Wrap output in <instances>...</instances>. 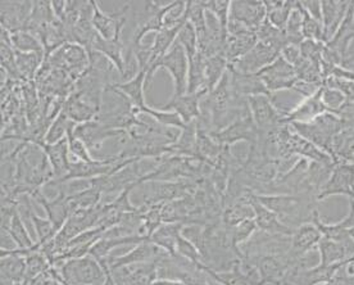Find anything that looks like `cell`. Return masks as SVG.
Returning a JSON list of instances; mask_svg holds the SVG:
<instances>
[{
	"label": "cell",
	"instance_id": "6da1fadb",
	"mask_svg": "<svg viewBox=\"0 0 354 285\" xmlns=\"http://www.w3.org/2000/svg\"><path fill=\"white\" fill-rule=\"evenodd\" d=\"M258 201L271 210L288 228L295 230L303 223H312L317 211V196L313 194H268Z\"/></svg>",
	"mask_w": 354,
	"mask_h": 285
},
{
	"label": "cell",
	"instance_id": "7a4b0ae2",
	"mask_svg": "<svg viewBox=\"0 0 354 285\" xmlns=\"http://www.w3.org/2000/svg\"><path fill=\"white\" fill-rule=\"evenodd\" d=\"M49 275L63 285H104L106 273L93 256L55 262Z\"/></svg>",
	"mask_w": 354,
	"mask_h": 285
},
{
	"label": "cell",
	"instance_id": "3957f363",
	"mask_svg": "<svg viewBox=\"0 0 354 285\" xmlns=\"http://www.w3.org/2000/svg\"><path fill=\"white\" fill-rule=\"evenodd\" d=\"M160 68H165L171 73L174 79V85H175V91L174 97H180L187 94V76H189V58L186 54L184 46L180 44L178 42H175V44L171 46L167 53L165 54L160 59L156 61L151 64L148 70L147 75V82L145 86L151 81L156 72Z\"/></svg>",
	"mask_w": 354,
	"mask_h": 285
},
{
	"label": "cell",
	"instance_id": "277c9868",
	"mask_svg": "<svg viewBox=\"0 0 354 285\" xmlns=\"http://www.w3.org/2000/svg\"><path fill=\"white\" fill-rule=\"evenodd\" d=\"M45 62L49 63L52 68L63 70L68 73L72 80L76 81L88 71L90 67L88 50L80 44L67 43L58 50L50 54Z\"/></svg>",
	"mask_w": 354,
	"mask_h": 285
},
{
	"label": "cell",
	"instance_id": "5b68a950",
	"mask_svg": "<svg viewBox=\"0 0 354 285\" xmlns=\"http://www.w3.org/2000/svg\"><path fill=\"white\" fill-rule=\"evenodd\" d=\"M249 109L252 118L257 126L258 131L267 133L274 127L283 125L288 112L276 108L268 95H253L248 98Z\"/></svg>",
	"mask_w": 354,
	"mask_h": 285
},
{
	"label": "cell",
	"instance_id": "8992f818",
	"mask_svg": "<svg viewBox=\"0 0 354 285\" xmlns=\"http://www.w3.org/2000/svg\"><path fill=\"white\" fill-rule=\"evenodd\" d=\"M257 75L271 94L280 90H292L298 81L294 66L288 62L281 54Z\"/></svg>",
	"mask_w": 354,
	"mask_h": 285
},
{
	"label": "cell",
	"instance_id": "52a82bcc",
	"mask_svg": "<svg viewBox=\"0 0 354 285\" xmlns=\"http://www.w3.org/2000/svg\"><path fill=\"white\" fill-rule=\"evenodd\" d=\"M209 135L212 136L213 140L221 147H230L231 144L243 140L248 142L250 145H254L259 139V131L252 118V113L240 117L231 125L222 129L220 131H211Z\"/></svg>",
	"mask_w": 354,
	"mask_h": 285
},
{
	"label": "cell",
	"instance_id": "ba28073f",
	"mask_svg": "<svg viewBox=\"0 0 354 285\" xmlns=\"http://www.w3.org/2000/svg\"><path fill=\"white\" fill-rule=\"evenodd\" d=\"M335 194H344L349 198H354V163L337 160L317 198L321 201Z\"/></svg>",
	"mask_w": 354,
	"mask_h": 285
},
{
	"label": "cell",
	"instance_id": "9c48e42d",
	"mask_svg": "<svg viewBox=\"0 0 354 285\" xmlns=\"http://www.w3.org/2000/svg\"><path fill=\"white\" fill-rule=\"evenodd\" d=\"M93 6V26L95 28L97 34L106 40H115L121 39L122 28L127 22V13L130 9V4H126L124 8L112 15H106L102 9L97 7V1L91 0Z\"/></svg>",
	"mask_w": 354,
	"mask_h": 285
},
{
	"label": "cell",
	"instance_id": "30bf717a",
	"mask_svg": "<svg viewBox=\"0 0 354 285\" xmlns=\"http://www.w3.org/2000/svg\"><path fill=\"white\" fill-rule=\"evenodd\" d=\"M322 234L315 223H303L297 228L292 235V246L288 252V257L292 264V268L301 264L310 250L319 247Z\"/></svg>",
	"mask_w": 354,
	"mask_h": 285
},
{
	"label": "cell",
	"instance_id": "8fae6325",
	"mask_svg": "<svg viewBox=\"0 0 354 285\" xmlns=\"http://www.w3.org/2000/svg\"><path fill=\"white\" fill-rule=\"evenodd\" d=\"M167 252H165L158 246L153 244L151 241H142L140 244H138L133 250L124 253L120 257H109L106 261V268L113 270V268H124V266L139 265V264L157 262Z\"/></svg>",
	"mask_w": 354,
	"mask_h": 285
},
{
	"label": "cell",
	"instance_id": "7c38bea8",
	"mask_svg": "<svg viewBox=\"0 0 354 285\" xmlns=\"http://www.w3.org/2000/svg\"><path fill=\"white\" fill-rule=\"evenodd\" d=\"M279 55V52L258 42L256 46L249 50L248 53L243 55L236 62L229 64L227 70H234L241 73H258L262 68L274 62Z\"/></svg>",
	"mask_w": 354,
	"mask_h": 285
},
{
	"label": "cell",
	"instance_id": "4fadbf2b",
	"mask_svg": "<svg viewBox=\"0 0 354 285\" xmlns=\"http://www.w3.org/2000/svg\"><path fill=\"white\" fill-rule=\"evenodd\" d=\"M230 19L257 33L266 19L265 1H231Z\"/></svg>",
	"mask_w": 354,
	"mask_h": 285
},
{
	"label": "cell",
	"instance_id": "5bb4252c",
	"mask_svg": "<svg viewBox=\"0 0 354 285\" xmlns=\"http://www.w3.org/2000/svg\"><path fill=\"white\" fill-rule=\"evenodd\" d=\"M31 198L35 199L36 202L44 208L48 219L52 221L54 228L57 229V232H59L63 226H64V223H67L68 217L72 214L68 194L61 189L59 194L55 196L54 199H52V201H49L44 196V193H41V190H39V192L34 193Z\"/></svg>",
	"mask_w": 354,
	"mask_h": 285
},
{
	"label": "cell",
	"instance_id": "9a60e30c",
	"mask_svg": "<svg viewBox=\"0 0 354 285\" xmlns=\"http://www.w3.org/2000/svg\"><path fill=\"white\" fill-rule=\"evenodd\" d=\"M73 134L85 142L88 151H95L100 149V147L106 139L115 138V136H124L126 133L122 130H112L106 125H103L102 122H99L97 120H93L88 122L79 124L75 127Z\"/></svg>",
	"mask_w": 354,
	"mask_h": 285
},
{
	"label": "cell",
	"instance_id": "2e32d148",
	"mask_svg": "<svg viewBox=\"0 0 354 285\" xmlns=\"http://www.w3.org/2000/svg\"><path fill=\"white\" fill-rule=\"evenodd\" d=\"M319 264L330 266L340 262H352L354 259V241L346 238L344 241H331L322 238L319 243Z\"/></svg>",
	"mask_w": 354,
	"mask_h": 285
},
{
	"label": "cell",
	"instance_id": "e0dca14e",
	"mask_svg": "<svg viewBox=\"0 0 354 285\" xmlns=\"http://www.w3.org/2000/svg\"><path fill=\"white\" fill-rule=\"evenodd\" d=\"M249 203L254 210V221L257 223V229L259 232L270 234V235H283V237H292L294 230L288 228L285 223L274 214L271 210L262 205L258 201L257 194L253 193Z\"/></svg>",
	"mask_w": 354,
	"mask_h": 285
},
{
	"label": "cell",
	"instance_id": "ac0fdd59",
	"mask_svg": "<svg viewBox=\"0 0 354 285\" xmlns=\"http://www.w3.org/2000/svg\"><path fill=\"white\" fill-rule=\"evenodd\" d=\"M1 28L9 33L25 30L34 1H1Z\"/></svg>",
	"mask_w": 354,
	"mask_h": 285
},
{
	"label": "cell",
	"instance_id": "d6986e66",
	"mask_svg": "<svg viewBox=\"0 0 354 285\" xmlns=\"http://www.w3.org/2000/svg\"><path fill=\"white\" fill-rule=\"evenodd\" d=\"M46 156L53 171L54 180L52 183H59L68 175L71 160H70V147L67 138L55 144H45L39 145Z\"/></svg>",
	"mask_w": 354,
	"mask_h": 285
},
{
	"label": "cell",
	"instance_id": "ffe728a7",
	"mask_svg": "<svg viewBox=\"0 0 354 285\" xmlns=\"http://www.w3.org/2000/svg\"><path fill=\"white\" fill-rule=\"evenodd\" d=\"M207 94L208 93L205 90H202L195 94H185V95H180V97L172 95L169 103L158 109L176 112L177 115L181 117V120L184 121V124L187 125L195 120H198L201 116V99Z\"/></svg>",
	"mask_w": 354,
	"mask_h": 285
},
{
	"label": "cell",
	"instance_id": "44dd1931",
	"mask_svg": "<svg viewBox=\"0 0 354 285\" xmlns=\"http://www.w3.org/2000/svg\"><path fill=\"white\" fill-rule=\"evenodd\" d=\"M325 85H322L315 95H312L307 100H304L299 107L292 109L288 112V115L283 120V125H289L292 122H312L315 118L330 112L324 100H322V94H324Z\"/></svg>",
	"mask_w": 354,
	"mask_h": 285
},
{
	"label": "cell",
	"instance_id": "7402d4cb",
	"mask_svg": "<svg viewBox=\"0 0 354 285\" xmlns=\"http://www.w3.org/2000/svg\"><path fill=\"white\" fill-rule=\"evenodd\" d=\"M258 43L257 34L248 28H241L236 33L229 34L225 46V57L227 63L236 62L243 55L252 50Z\"/></svg>",
	"mask_w": 354,
	"mask_h": 285
},
{
	"label": "cell",
	"instance_id": "603a6c76",
	"mask_svg": "<svg viewBox=\"0 0 354 285\" xmlns=\"http://www.w3.org/2000/svg\"><path fill=\"white\" fill-rule=\"evenodd\" d=\"M227 71L230 73L231 86L239 97L247 99L253 95L271 97V93L267 90L257 73H241L234 70Z\"/></svg>",
	"mask_w": 354,
	"mask_h": 285
},
{
	"label": "cell",
	"instance_id": "cb8c5ba5",
	"mask_svg": "<svg viewBox=\"0 0 354 285\" xmlns=\"http://www.w3.org/2000/svg\"><path fill=\"white\" fill-rule=\"evenodd\" d=\"M88 50H95L97 53L103 54L106 58L115 64L117 71L120 72L122 79H124V71H126L124 57V45L121 39L106 40L97 34L93 43L90 45Z\"/></svg>",
	"mask_w": 354,
	"mask_h": 285
},
{
	"label": "cell",
	"instance_id": "d4e9b609",
	"mask_svg": "<svg viewBox=\"0 0 354 285\" xmlns=\"http://www.w3.org/2000/svg\"><path fill=\"white\" fill-rule=\"evenodd\" d=\"M1 282L24 283L26 259L15 250H1Z\"/></svg>",
	"mask_w": 354,
	"mask_h": 285
},
{
	"label": "cell",
	"instance_id": "484cf974",
	"mask_svg": "<svg viewBox=\"0 0 354 285\" xmlns=\"http://www.w3.org/2000/svg\"><path fill=\"white\" fill-rule=\"evenodd\" d=\"M62 112L77 125L93 121L99 115V111L81 98L75 90H72L71 94L66 100Z\"/></svg>",
	"mask_w": 354,
	"mask_h": 285
},
{
	"label": "cell",
	"instance_id": "4316f807",
	"mask_svg": "<svg viewBox=\"0 0 354 285\" xmlns=\"http://www.w3.org/2000/svg\"><path fill=\"white\" fill-rule=\"evenodd\" d=\"M147 75H148V70H139L133 79L124 81V82H118L117 85H115L117 89L122 91L124 95L130 99L136 115H139L142 112V108L147 106L145 99H144Z\"/></svg>",
	"mask_w": 354,
	"mask_h": 285
},
{
	"label": "cell",
	"instance_id": "83f0119b",
	"mask_svg": "<svg viewBox=\"0 0 354 285\" xmlns=\"http://www.w3.org/2000/svg\"><path fill=\"white\" fill-rule=\"evenodd\" d=\"M184 223H163L149 237V241L158 246L169 255H176L177 243L181 237Z\"/></svg>",
	"mask_w": 354,
	"mask_h": 285
},
{
	"label": "cell",
	"instance_id": "f1b7e54d",
	"mask_svg": "<svg viewBox=\"0 0 354 285\" xmlns=\"http://www.w3.org/2000/svg\"><path fill=\"white\" fill-rule=\"evenodd\" d=\"M349 3L344 1H324L322 3V18H325L324 24V42H328L331 35L335 34L339 24L343 21L346 8Z\"/></svg>",
	"mask_w": 354,
	"mask_h": 285
},
{
	"label": "cell",
	"instance_id": "f546056e",
	"mask_svg": "<svg viewBox=\"0 0 354 285\" xmlns=\"http://www.w3.org/2000/svg\"><path fill=\"white\" fill-rule=\"evenodd\" d=\"M185 24L186 21L175 27H165V28L160 30V33L156 34L154 42H153V44L151 45V66L153 63L156 62V61L160 59L165 54L169 52V49H171V46L175 44L180 30L183 28V26H184ZM151 66H149V67H151Z\"/></svg>",
	"mask_w": 354,
	"mask_h": 285
},
{
	"label": "cell",
	"instance_id": "4dcf8cb0",
	"mask_svg": "<svg viewBox=\"0 0 354 285\" xmlns=\"http://www.w3.org/2000/svg\"><path fill=\"white\" fill-rule=\"evenodd\" d=\"M4 232H8L10 235V238L15 241L17 250H27V253H30L31 250H39L37 243L32 241V238L30 237L26 226H25V223L22 220V216L19 214L18 211L12 217L8 228Z\"/></svg>",
	"mask_w": 354,
	"mask_h": 285
},
{
	"label": "cell",
	"instance_id": "1f68e13d",
	"mask_svg": "<svg viewBox=\"0 0 354 285\" xmlns=\"http://www.w3.org/2000/svg\"><path fill=\"white\" fill-rule=\"evenodd\" d=\"M205 61L207 58L201 52L189 59L187 94H195L205 90ZM208 93V91H207Z\"/></svg>",
	"mask_w": 354,
	"mask_h": 285
},
{
	"label": "cell",
	"instance_id": "d6a6232c",
	"mask_svg": "<svg viewBox=\"0 0 354 285\" xmlns=\"http://www.w3.org/2000/svg\"><path fill=\"white\" fill-rule=\"evenodd\" d=\"M266 18L279 30H285L288 19L297 7V1H265Z\"/></svg>",
	"mask_w": 354,
	"mask_h": 285
},
{
	"label": "cell",
	"instance_id": "836d02e7",
	"mask_svg": "<svg viewBox=\"0 0 354 285\" xmlns=\"http://www.w3.org/2000/svg\"><path fill=\"white\" fill-rule=\"evenodd\" d=\"M227 59L225 54H217L207 58L205 61V89L208 93L218 85L223 75L227 71Z\"/></svg>",
	"mask_w": 354,
	"mask_h": 285
},
{
	"label": "cell",
	"instance_id": "e575fe53",
	"mask_svg": "<svg viewBox=\"0 0 354 285\" xmlns=\"http://www.w3.org/2000/svg\"><path fill=\"white\" fill-rule=\"evenodd\" d=\"M252 219H254V210L250 203L245 202H234L226 205L222 211V223L226 228L236 226Z\"/></svg>",
	"mask_w": 354,
	"mask_h": 285
},
{
	"label": "cell",
	"instance_id": "d590c367",
	"mask_svg": "<svg viewBox=\"0 0 354 285\" xmlns=\"http://www.w3.org/2000/svg\"><path fill=\"white\" fill-rule=\"evenodd\" d=\"M10 34V45L15 50L22 53H37L45 57V49L43 43L34 34L28 31H15Z\"/></svg>",
	"mask_w": 354,
	"mask_h": 285
},
{
	"label": "cell",
	"instance_id": "8d00e7d4",
	"mask_svg": "<svg viewBox=\"0 0 354 285\" xmlns=\"http://www.w3.org/2000/svg\"><path fill=\"white\" fill-rule=\"evenodd\" d=\"M16 52V63L19 73L25 81H35L36 75L44 63L45 57L37 53H22Z\"/></svg>",
	"mask_w": 354,
	"mask_h": 285
},
{
	"label": "cell",
	"instance_id": "74e56055",
	"mask_svg": "<svg viewBox=\"0 0 354 285\" xmlns=\"http://www.w3.org/2000/svg\"><path fill=\"white\" fill-rule=\"evenodd\" d=\"M72 212L76 210H88L100 205L102 192L93 185L68 194Z\"/></svg>",
	"mask_w": 354,
	"mask_h": 285
},
{
	"label": "cell",
	"instance_id": "f35d334b",
	"mask_svg": "<svg viewBox=\"0 0 354 285\" xmlns=\"http://www.w3.org/2000/svg\"><path fill=\"white\" fill-rule=\"evenodd\" d=\"M207 275L212 277L216 283L221 285H250L245 274L241 270V261L236 262L229 271H214L212 268L204 266Z\"/></svg>",
	"mask_w": 354,
	"mask_h": 285
},
{
	"label": "cell",
	"instance_id": "ab89813d",
	"mask_svg": "<svg viewBox=\"0 0 354 285\" xmlns=\"http://www.w3.org/2000/svg\"><path fill=\"white\" fill-rule=\"evenodd\" d=\"M25 259H26L25 280L44 277V275H46V273L50 270V268L53 266L52 262L48 259L44 253H41L39 250L27 253Z\"/></svg>",
	"mask_w": 354,
	"mask_h": 285
},
{
	"label": "cell",
	"instance_id": "60d3db41",
	"mask_svg": "<svg viewBox=\"0 0 354 285\" xmlns=\"http://www.w3.org/2000/svg\"><path fill=\"white\" fill-rule=\"evenodd\" d=\"M204 8L212 13L214 17L218 19L221 26L222 40L226 44L229 37V19H230L231 1L227 0H212V1H203Z\"/></svg>",
	"mask_w": 354,
	"mask_h": 285
},
{
	"label": "cell",
	"instance_id": "b9f144b4",
	"mask_svg": "<svg viewBox=\"0 0 354 285\" xmlns=\"http://www.w3.org/2000/svg\"><path fill=\"white\" fill-rule=\"evenodd\" d=\"M76 125H77L76 122L71 121L63 112H61L49 126L48 133L45 135V144H55L66 139L68 131Z\"/></svg>",
	"mask_w": 354,
	"mask_h": 285
},
{
	"label": "cell",
	"instance_id": "7bdbcfd3",
	"mask_svg": "<svg viewBox=\"0 0 354 285\" xmlns=\"http://www.w3.org/2000/svg\"><path fill=\"white\" fill-rule=\"evenodd\" d=\"M30 221L34 225L36 234H37L36 243L39 246V250H40V247H43L45 244H48V243H50V241L55 239L58 232H57V229L54 228L53 223L48 217L43 219V217L37 216L35 211L32 210L31 214H30Z\"/></svg>",
	"mask_w": 354,
	"mask_h": 285
},
{
	"label": "cell",
	"instance_id": "ee69618b",
	"mask_svg": "<svg viewBox=\"0 0 354 285\" xmlns=\"http://www.w3.org/2000/svg\"><path fill=\"white\" fill-rule=\"evenodd\" d=\"M140 113H145V115L151 116L160 125L176 127L178 130H183L186 126L184 121L181 120V117L178 116L176 112H172V111H162V109H156V108L145 106L142 108Z\"/></svg>",
	"mask_w": 354,
	"mask_h": 285
},
{
	"label": "cell",
	"instance_id": "f6af8a7d",
	"mask_svg": "<svg viewBox=\"0 0 354 285\" xmlns=\"http://www.w3.org/2000/svg\"><path fill=\"white\" fill-rule=\"evenodd\" d=\"M298 8L301 9L303 15V35L307 40H313L317 43H324V28L321 22L310 16V13L304 9L299 1H297Z\"/></svg>",
	"mask_w": 354,
	"mask_h": 285
},
{
	"label": "cell",
	"instance_id": "bcb514c9",
	"mask_svg": "<svg viewBox=\"0 0 354 285\" xmlns=\"http://www.w3.org/2000/svg\"><path fill=\"white\" fill-rule=\"evenodd\" d=\"M177 42L184 46L187 58H193L195 54L199 52V45H198V35L195 31L194 26L186 21L185 25L180 30L177 35Z\"/></svg>",
	"mask_w": 354,
	"mask_h": 285
},
{
	"label": "cell",
	"instance_id": "7dc6e473",
	"mask_svg": "<svg viewBox=\"0 0 354 285\" xmlns=\"http://www.w3.org/2000/svg\"><path fill=\"white\" fill-rule=\"evenodd\" d=\"M77 126V125H76ZM73 126L71 130L68 131L67 134V140H68V147H70V153L72 156L77 160H82V162H93L94 158L91 157V153L88 151V147L85 145V142L80 140L79 138H76L73 131H75V127Z\"/></svg>",
	"mask_w": 354,
	"mask_h": 285
},
{
	"label": "cell",
	"instance_id": "c3c4849f",
	"mask_svg": "<svg viewBox=\"0 0 354 285\" xmlns=\"http://www.w3.org/2000/svg\"><path fill=\"white\" fill-rule=\"evenodd\" d=\"M324 85V84H322ZM321 84H313V82H306V81H297L295 85L292 86V90H295L298 93L303 94L304 97H312L315 95V91L317 88L322 86Z\"/></svg>",
	"mask_w": 354,
	"mask_h": 285
},
{
	"label": "cell",
	"instance_id": "681fc988",
	"mask_svg": "<svg viewBox=\"0 0 354 285\" xmlns=\"http://www.w3.org/2000/svg\"><path fill=\"white\" fill-rule=\"evenodd\" d=\"M303 7H306V10L310 13L312 17L317 19L319 22L322 21V8H321V3L319 1H303L301 3Z\"/></svg>",
	"mask_w": 354,
	"mask_h": 285
}]
</instances>
